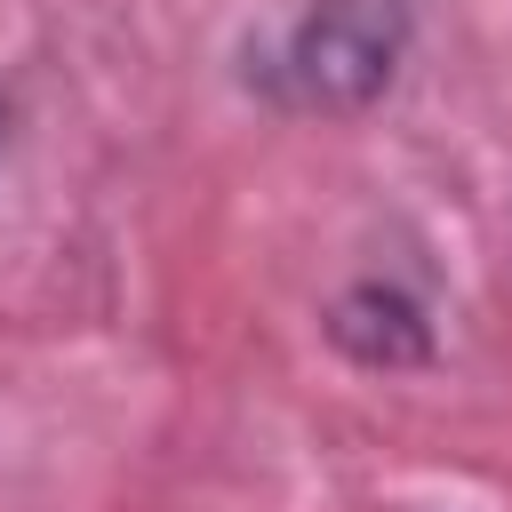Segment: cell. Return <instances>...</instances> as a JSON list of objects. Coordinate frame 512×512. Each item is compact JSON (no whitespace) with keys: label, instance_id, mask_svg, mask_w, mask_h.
I'll use <instances>...</instances> for the list:
<instances>
[{"label":"cell","instance_id":"cell-1","mask_svg":"<svg viewBox=\"0 0 512 512\" xmlns=\"http://www.w3.org/2000/svg\"><path fill=\"white\" fill-rule=\"evenodd\" d=\"M408 48L416 0H304L264 56L248 48V88L296 120H360L392 96Z\"/></svg>","mask_w":512,"mask_h":512},{"label":"cell","instance_id":"cell-2","mask_svg":"<svg viewBox=\"0 0 512 512\" xmlns=\"http://www.w3.org/2000/svg\"><path fill=\"white\" fill-rule=\"evenodd\" d=\"M320 336L336 344V360H352L360 376H416L440 360V320L432 296L400 272H352L328 304H320Z\"/></svg>","mask_w":512,"mask_h":512}]
</instances>
